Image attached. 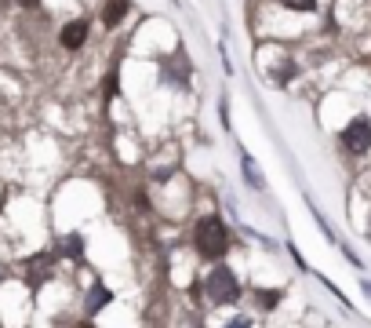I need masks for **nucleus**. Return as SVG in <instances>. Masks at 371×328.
<instances>
[{"label": "nucleus", "mask_w": 371, "mask_h": 328, "mask_svg": "<svg viewBox=\"0 0 371 328\" xmlns=\"http://www.w3.org/2000/svg\"><path fill=\"white\" fill-rule=\"evenodd\" d=\"M342 146L350 150V154H368L371 150V121H364V117H357V121H350L346 124V132H342Z\"/></svg>", "instance_id": "7ed1b4c3"}, {"label": "nucleus", "mask_w": 371, "mask_h": 328, "mask_svg": "<svg viewBox=\"0 0 371 328\" xmlns=\"http://www.w3.org/2000/svg\"><path fill=\"white\" fill-rule=\"evenodd\" d=\"M291 73H295L291 66H280V70H273V77H277V84H284V81H291Z\"/></svg>", "instance_id": "f8f14e48"}, {"label": "nucleus", "mask_w": 371, "mask_h": 328, "mask_svg": "<svg viewBox=\"0 0 371 328\" xmlns=\"http://www.w3.org/2000/svg\"><path fill=\"white\" fill-rule=\"evenodd\" d=\"M255 299L262 303V310H273L277 303H280V292H255Z\"/></svg>", "instance_id": "9d476101"}, {"label": "nucleus", "mask_w": 371, "mask_h": 328, "mask_svg": "<svg viewBox=\"0 0 371 328\" xmlns=\"http://www.w3.org/2000/svg\"><path fill=\"white\" fill-rule=\"evenodd\" d=\"M59 41H62V48H70V52H76L84 41H87V22L84 19H76V22H66L62 26V33H59Z\"/></svg>", "instance_id": "423d86ee"}, {"label": "nucleus", "mask_w": 371, "mask_h": 328, "mask_svg": "<svg viewBox=\"0 0 371 328\" xmlns=\"http://www.w3.org/2000/svg\"><path fill=\"white\" fill-rule=\"evenodd\" d=\"M193 241H197V252L208 259H222L229 252V234L219 219H200L193 230Z\"/></svg>", "instance_id": "f257e3e1"}, {"label": "nucleus", "mask_w": 371, "mask_h": 328, "mask_svg": "<svg viewBox=\"0 0 371 328\" xmlns=\"http://www.w3.org/2000/svg\"><path fill=\"white\" fill-rule=\"evenodd\" d=\"M41 0H19V8H36Z\"/></svg>", "instance_id": "4468645a"}, {"label": "nucleus", "mask_w": 371, "mask_h": 328, "mask_svg": "<svg viewBox=\"0 0 371 328\" xmlns=\"http://www.w3.org/2000/svg\"><path fill=\"white\" fill-rule=\"evenodd\" d=\"M248 325H251V321H248V318H237V321H229V325H226V328H248Z\"/></svg>", "instance_id": "ddd939ff"}, {"label": "nucleus", "mask_w": 371, "mask_h": 328, "mask_svg": "<svg viewBox=\"0 0 371 328\" xmlns=\"http://www.w3.org/2000/svg\"><path fill=\"white\" fill-rule=\"evenodd\" d=\"M0 281H4V267H0Z\"/></svg>", "instance_id": "dca6fc26"}, {"label": "nucleus", "mask_w": 371, "mask_h": 328, "mask_svg": "<svg viewBox=\"0 0 371 328\" xmlns=\"http://www.w3.org/2000/svg\"><path fill=\"white\" fill-rule=\"evenodd\" d=\"M368 234H371V230H368Z\"/></svg>", "instance_id": "f3484780"}, {"label": "nucleus", "mask_w": 371, "mask_h": 328, "mask_svg": "<svg viewBox=\"0 0 371 328\" xmlns=\"http://www.w3.org/2000/svg\"><path fill=\"white\" fill-rule=\"evenodd\" d=\"M109 303H113V292L102 281H95L92 288H87V296H84V314H87V318H95L102 307H109Z\"/></svg>", "instance_id": "39448f33"}, {"label": "nucleus", "mask_w": 371, "mask_h": 328, "mask_svg": "<svg viewBox=\"0 0 371 328\" xmlns=\"http://www.w3.org/2000/svg\"><path fill=\"white\" fill-rule=\"evenodd\" d=\"M124 15H127V0H109V4L102 8V22H106V26H120Z\"/></svg>", "instance_id": "0eeeda50"}, {"label": "nucleus", "mask_w": 371, "mask_h": 328, "mask_svg": "<svg viewBox=\"0 0 371 328\" xmlns=\"http://www.w3.org/2000/svg\"><path fill=\"white\" fill-rule=\"evenodd\" d=\"M62 256L81 259V256H84V237H81V234H70L66 241H62Z\"/></svg>", "instance_id": "6e6552de"}, {"label": "nucleus", "mask_w": 371, "mask_h": 328, "mask_svg": "<svg viewBox=\"0 0 371 328\" xmlns=\"http://www.w3.org/2000/svg\"><path fill=\"white\" fill-rule=\"evenodd\" d=\"M244 179H248L251 186H259V190L266 186V183H262V175H259V168H255V161H251V157H244Z\"/></svg>", "instance_id": "1a4fd4ad"}, {"label": "nucleus", "mask_w": 371, "mask_h": 328, "mask_svg": "<svg viewBox=\"0 0 371 328\" xmlns=\"http://www.w3.org/2000/svg\"><path fill=\"white\" fill-rule=\"evenodd\" d=\"M208 296H211V303H237L240 285H237L233 270H229V267H215L211 277H208Z\"/></svg>", "instance_id": "f03ea898"}, {"label": "nucleus", "mask_w": 371, "mask_h": 328, "mask_svg": "<svg viewBox=\"0 0 371 328\" xmlns=\"http://www.w3.org/2000/svg\"><path fill=\"white\" fill-rule=\"evenodd\" d=\"M76 328H95V325H92V321H81V325H76Z\"/></svg>", "instance_id": "2eb2a0df"}, {"label": "nucleus", "mask_w": 371, "mask_h": 328, "mask_svg": "<svg viewBox=\"0 0 371 328\" xmlns=\"http://www.w3.org/2000/svg\"><path fill=\"white\" fill-rule=\"evenodd\" d=\"M51 270H55V259H51V252H41V256H33L25 263V281L33 288H41L44 281H51Z\"/></svg>", "instance_id": "20e7f679"}, {"label": "nucleus", "mask_w": 371, "mask_h": 328, "mask_svg": "<svg viewBox=\"0 0 371 328\" xmlns=\"http://www.w3.org/2000/svg\"><path fill=\"white\" fill-rule=\"evenodd\" d=\"M284 8H291V11H313L317 8V0H280Z\"/></svg>", "instance_id": "9b49d317"}]
</instances>
